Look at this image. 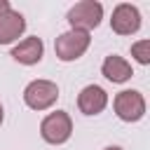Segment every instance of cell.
Returning <instances> with one entry per match:
<instances>
[{"label": "cell", "instance_id": "cell-1", "mask_svg": "<svg viewBox=\"0 0 150 150\" xmlns=\"http://www.w3.org/2000/svg\"><path fill=\"white\" fill-rule=\"evenodd\" d=\"M68 23L73 30H84L89 33L91 28H96L103 19V5L96 0H82L77 5H73L68 9Z\"/></svg>", "mask_w": 150, "mask_h": 150}, {"label": "cell", "instance_id": "cell-2", "mask_svg": "<svg viewBox=\"0 0 150 150\" xmlns=\"http://www.w3.org/2000/svg\"><path fill=\"white\" fill-rule=\"evenodd\" d=\"M89 42H91V38H89V33H84V30H66V33H61L59 38H56V42H54V52H56V56L61 59V61H75V59H80L87 49H89Z\"/></svg>", "mask_w": 150, "mask_h": 150}, {"label": "cell", "instance_id": "cell-3", "mask_svg": "<svg viewBox=\"0 0 150 150\" xmlns=\"http://www.w3.org/2000/svg\"><path fill=\"white\" fill-rule=\"evenodd\" d=\"M40 134L47 143L52 145H61L70 138L73 134V122H70V115L63 112V110H56V112H49L42 124H40Z\"/></svg>", "mask_w": 150, "mask_h": 150}, {"label": "cell", "instance_id": "cell-4", "mask_svg": "<svg viewBox=\"0 0 150 150\" xmlns=\"http://www.w3.org/2000/svg\"><path fill=\"white\" fill-rule=\"evenodd\" d=\"M59 98V87L49 80H33L23 89V101L33 110H47L56 103Z\"/></svg>", "mask_w": 150, "mask_h": 150}, {"label": "cell", "instance_id": "cell-5", "mask_svg": "<svg viewBox=\"0 0 150 150\" xmlns=\"http://www.w3.org/2000/svg\"><path fill=\"white\" fill-rule=\"evenodd\" d=\"M115 112L124 122H138L145 115V98L136 89H124L115 96Z\"/></svg>", "mask_w": 150, "mask_h": 150}, {"label": "cell", "instance_id": "cell-6", "mask_svg": "<svg viewBox=\"0 0 150 150\" xmlns=\"http://www.w3.org/2000/svg\"><path fill=\"white\" fill-rule=\"evenodd\" d=\"M110 26L117 35H131L141 28V14L134 5L129 2H122L112 9V19H110Z\"/></svg>", "mask_w": 150, "mask_h": 150}, {"label": "cell", "instance_id": "cell-7", "mask_svg": "<svg viewBox=\"0 0 150 150\" xmlns=\"http://www.w3.org/2000/svg\"><path fill=\"white\" fill-rule=\"evenodd\" d=\"M108 105V94L98 84H87L77 96V108L84 115H98Z\"/></svg>", "mask_w": 150, "mask_h": 150}, {"label": "cell", "instance_id": "cell-8", "mask_svg": "<svg viewBox=\"0 0 150 150\" xmlns=\"http://www.w3.org/2000/svg\"><path fill=\"white\" fill-rule=\"evenodd\" d=\"M23 30H26V19L19 12H14L12 7L0 12V45L14 42Z\"/></svg>", "mask_w": 150, "mask_h": 150}, {"label": "cell", "instance_id": "cell-9", "mask_svg": "<svg viewBox=\"0 0 150 150\" xmlns=\"http://www.w3.org/2000/svg\"><path fill=\"white\" fill-rule=\"evenodd\" d=\"M42 52H45V45L40 38H26L12 49V59L23 66H33L42 59Z\"/></svg>", "mask_w": 150, "mask_h": 150}, {"label": "cell", "instance_id": "cell-10", "mask_svg": "<svg viewBox=\"0 0 150 150\" xmlns=\"http://www.w3.org/2000/svg\"><path fill=\"white\" fill-rule=\"evenodd\" d=\"M101 70H103V75H105L110 82H117V84L127 82V80L134 75V70H131V63H129L127 59L117 56V54H110V56L103 61Z\"/></svg>", "mask_w": 150, "mask_h": 150}, {"label": "cell", "instance_id": "cell-11", "mask_svg": "<svg viewBox=\"0 0 150 150\" xmlns=\"http://www.w3.org/2000/svg\"><path fill=\"white\" fill-rule=\"evenodd\" d=\"M131 54L136 56L138 63L148 66V63H150V40H141V42L131 45Z\"/></svg>", "mask_w": 150, "mask_h": 150}, {"label": "cell", "instance_id": "cell-12", "mask_svg": "<svg viewBox=\"0 0 150 150\" xmlns=\"http://www.w3.org/2000/svg\"><path fill=\"white\" fill-rule=\"evenodd\" d=\"M5 9H9V2L7 0H0V12H5Z\"/></svg>", "mask_w": 150, "mask_h": 150}, {"label": "cell", "instance_id": "cell-13", "mask_svg": "<svg viewBox=\"0 0 150 150\" xmlns=\"http://www.w3.org/2000/svg\"><path fill=\"white\" fill-rule=\"evenodd\" d=\"M103 150H122L120 145H108V148H103Z\"/></svg>", "mask_w": 150, "mask_h": 150}, {"label": "cell", "instance_id": "cell-14", "mask_svg": "<svg viewBox=\"0 0 150 150\" xmlns=\"http://www.w3.org/2000/svg\"><path fill=\"white\" fill-rule=\"evenodd\" d=\"M0 124H2V105H0Z\"/></svg>", "mask_w": 150, "mask_h": 150}]
</instances>
